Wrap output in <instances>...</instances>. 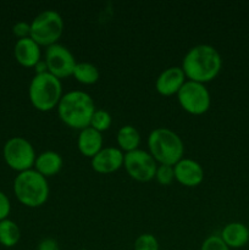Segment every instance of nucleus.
Wrapping results in <instances>:
<instances>
[{
  "instance_id": "nucleus-1",
  "label": "nucleus",
  "mask_w": 249,
  "mask_h": 250,
  "mask_svg": "<svg viewBox=\"0 0 249 250\" xmlns=\"http://www.w3.org/2000/svg\"><path fill=\"white\" fill-rule=\"evenodd\" d=\"M182 70L188 81L205 84L217 77L222 68V58L210 44H198L186 53Z\"/></svg>"
},
{
  "instance_id": "nucleus-2",
  "label": "nucleus",
  "mask_w": 249,
  "mask_h": 250,
  "mask_svg": "<svg viewBox=\"0 0 249 250\" xmlns=\"http://www.w3.org/2000/svg\"><path fill=\"white\" fill-rule=\"evenodd\" d=\"M61 121L73 129L89 127L93 114L97 110L93 98L83 90H70L62 95L58 107Z\"/></svg>"
},
{
  "instance_id": "nucleus-3",
  "label": "nucleus",
  "mask_w": 249,
  "mask_h": 250,
  "mask_svg": "<svg viewBox=\"0 0 249 250\" xmlns=\"http://www.w3.org/2000/svg\"><path fill=\"white\" fill-rule=\"evenodd\" d=\"M148 149L159 165L173 166L185 155V144L172 129L158 127L148 136Z\"/></svg>"
},
{
  "instance_id": "nucleus-4",
  "label": "nucleus",
  "mask_w": 249,
  "mask_h": 250,
  "mask_svg": "<svg viewBox=\"0 0 249 250\" xmlns=\"http://www.w3.org/2000/svg\"><path fill=\"white\" fill-rule=\"evenodd\" d=\"M12 187L15 197L27 208H39L44 205L50 193L48 178L37 172L34 168L17 173Z\"/></svg>"
},
{
  "instance_id": "nucleus-5",
  "label": "nucleus",
  "mask_w": 249,
  "mask_h": 250,
  "mask_svg": "<svg viewBox=\"0 0 249 250\" xmlns=\"http://www.w3.org/2000/svg\"><path fill=\"white\" fill-rule=\"evenodd\" d=\"M62 83L61 80L51 73L34 75L28 87V98L33 107L38 111H51L58 107L62 98Z\"/></svg>"
},
{
  "instance_id": "nucleus-6",
  "label": "nucleus",
  "mask_w": 249,
  "mask_h": 250,
  "mask_svg": "<svg viewBox=\"0 0 249 250\" xmlns=\"http://www.w3.org/2000/svg\"><path fill=\"white\" fill-rule=\"evenodd\" d=\"M63 27L62 16L56 10H44L32 20L29 37L41 46L48 48L58 43L63 33Z\"/></svg>"
},
{
  "instance_id": "nucleus-7",
  "label": "nucleus",
  "mask_w": 249,
  "mask_h": 250,
  "mask_svg": "<svg viewBox=\"0 0 249 250\" xmlns=\"http://www.w3.org/2000/svg\"><path fill=\"white\" fill-rule=\"evenodd\" d=\"M2 156L6 165L20 173L33 168L37 154L31 142L23 137H12L4 144Z\"/></svg>"
},
{
  "instance_id": "nucleus-8",
  "label": "nucleus",
  "mask_w": 249,
  "mask_h": 250,
  "mask_svg": "<svg viewBox=\"0 0 249 250\" xmlns=\"http://www.w3.org/2000/svg\"><path fill=\"white\" fill-rule=\"evenodd\" d=\"M178 104L190 115H203L211 106V95L207 85L194 81H186L177 93Z\"/></svg>"
},
{
  "instance_id": "nucleus-9",
  "label": "nucleus",
  "mask_w": 249,
  "mask_h": 250,
  "mask_svg": "<svg viewBox=\"0 0 249 250\" xmlns=\"http://www.w3.org/2000/svg\"><path fill=\"white\" fill-rule=\"evenodd\" d=\"M158 165L150 153L143 149H136L124 154V170L132 180L138 182H149L154 180Z\"/></svg>"
},
{
  "instance_id": "nucleus-10",
  "label": "nucleus",
  "mask_w": 249,
  "mask_h": 250,
  "mask_svg": "<svg viewBox=\"0 0 249 250\" xmlns=\"http://www.w3.org/2000/svg\"><path fill=\"white\" fill-rule=\"evenodd\" d=\"M44 61L48 67V72L59 80L72 76L73 68L77 63L72 51L60 43L53 44L45 49Z\"/></svg>"
},
{
  "instance_id": "nucleus-11",
  "label": "nucleus",
  "mask_w": 249,
  "mask_h": 250,
  "mask_svg": "<svg viewBox=\"0 0 249 250\" xmlns=\"http://www.w3.org/2000/svg\"><path fill=\"white\" fill-rule=\"evenodd\" d=\"M124 151L116 146H104L97 155L90 159V165L95 172L107 175L124 167Z\"/></svg>"
},
{
  "instance_id": "nucleus-12",
  "label": "nucleus",
  "mask_w": 249,
  "mask_h": 250,
  "mask_svg": "<svg viewBox=\"0 0 249 250\" xmlns=\"http://www.w3.org/2000/svg\"><path fill=\"white\" fill-rule=\"evenodd\" d=\"M187 77L180 66H171L165 68L155 81V89L163 97L177 95L182 85L185 84Z\"/></svg>"
},
{
  "instance_id": "nucleus-13",
  "label": "nucleus",
  "mask_w": 249,
  "mask_h": 250,
  "mask_svg": "<svg viewBox=\"0 0 249 250\" xmlns=\"http://www.w3.org/2000/svg\"><path fill=\"white\" fill-rule=\"evenodd\" d=\"M175 180L185 187H197L204 180V170L198 161L189 158H182L173 165Z\"/></svg>"
},
{
  "instance_id": "nucleus-14",
  "label": "nucleus",
  "mask_w": 249,
  "mask_h": 250,
  "mask_svg": "<svg viewBox=\"0 0 249 250\" xmlns=\"http://www.w3.org/2000/svg\"><path fill=\"white\" fill-rule=\"evenodd\" d=\"M14 55L17 62L23 67H34L42 60L41 45L31 37L17 39L14 46Z\"/></svg>"
},
{
  "instance_id": "nucleus-15",
  "label": "nucleus",
  "mask_w": 249,
  "mask_h": 250,
  "mask_svg": "<svg viewBox=\"0 0 249 250\" xmlns=\"http://www.w3.org/2000/svg\"><path fill=\"white\" fill-rule=\"evenodd\" d=\"M77 148L83 156L92 159L104 148L103 134L90 126L81 129L77 137Z\"/></svg>"
},
{
  "instance_id": "nucleus-16",
  "label": "nucleus",
  "mask_w": 249,
  "mask_h": 250,
  "mask_svg": "<svg viewBox=\"0 0 249 250\" xmlns=\"http://www.w3.org/2000/svg\"><path fill=\"white\" fill-rule=\"evenodd\" d=\"M63 165L62 156L54 150H45L38 154L33 168L45 178L58 175Z\"/></svg>"
},
{
  "instance_id": "nucleus-17",
  "label": "nucleus",
  "mask_w": 249,
  "mask_h": 250,
  "mask_svg": "<svg viewBox=\"0 0 249 250\" xmlns=\"http://www.w3.org/2000/svg\"><path fill=\"white\" fill-rule=\"evenodd\" d=\"M220 237L229 249H238L249 242V229L242 222H229L222 229Z\"/></svg>"
},
{
  "instance_id": "nucleus-18",
  "label": "nucleus",
  "mask_w": 249,
  "mask_h": 250,
  "mask_svg": "<svg viewBox=\"0 0 249 250\" xmlns=\"http://www.w3.org/2000/svg\"><path fill=\"white\" fill-rule=\"evenodd\" d=\"M117 146L124 154L139 149L141 146V133L132 125H124L117 131L116 134Z\"/></svg>"
},
{
  "instance_id": "nucleus-19",
  "label": "nucleus",
  "mask_w": 249,
  "mask_h": 250,
  "mask_svg": "<svg viewBox=\"0 0 249 250\" xmlns=\"http://www.w3.org/2000/svg\"><path fill=\"white\" fill-rule=\"evenodd\" d=\"M72 76L77 82L89 85L98 82L100 73L94 63L87 62V61H80V62L76 63Z\"/></svg>"
},
{
  "instance_id": "nucleus-20",
  "label": "nucleus",
  "mask_w": 249,
  "mask_h": 250,
  "mask_svg": "<svg viewBox=\"0 0 249 250\" xmlns=\"http://www.w3.org/2000/svg\"><path fill=\"white\" fill-rule=\"evenodd\" d=\"M21 238L19 225L12 220L6 219L0 221V244L6 248L16 246Z\"/></svg>"
},
{
  "instance_id": "nucleus-21",
  "label": "nucleus",
  "mask_w": 249,
  "mask_h": 250,
  "mask_svg": "<svg viewBox=\"0 0 249 250\" xmlns=\"http://www.w3.org/2000/svg\"><path fill=\"white\" fill-rule=\"evenodd\" d=\"M112 124V117L109 111L104 109H97L93 114L92 120H90L89 126L92 128L97 129L98 132L103 133L104 131H107Z\"/></svg>"
},
{
  "instance_id": "nucleus-22",
  "label": "nucleus",
  "mask_w": 249,
  "mask_h": 250,
  "mask_svg": "<svg viewBox=\"0 0 249 250\" xmlns=\"http://www.w3.org/2000/svg\"><path fill=\"white\" fill-rule=\"evenodd\" d=\"M134 250H159V242L151 233H142L136 238L133 244Z\"/></svg>"
},
{
  "instance_id": "nucleus-23",
  "label": "nucleus",
  "mask_w": 249,
  "mask_h": 250,
  "mask_svg": "<svg viewBox=\"0 0 249 250\" xmlns=\"http://www.w3.org/2000/svg\"><path fill=\"white\" fill-rule=\"evenodd\" d=\"M155 180L161 186H170L175 181V171L173 166L158 165L155 172Z\"/></svg>"
},
{
  "instance_id": "nucleus-24",
  "label": "nucleus",
  "mask_w": 249,
  "mask_h": 250,
  "mask_svg": "<svg viewBox=\"0 0 249 250\" xmlns=\"http://www.w3.org/2000/svg\"><path fill=\"white\" fill-rule=\"evenodd\" d=\"M200 250H229L220 234H211L203 242Z\"/></svg>"
},
{
  "instance_id": "nucleus-25",
  "label": "nucleus",
  "mask_w": 249,
  "mask_h": 250,
  "mask_svg": "<svg viewBox=\"0 0 249 250\" xmlns=\"http://www.w3.org/2000/svg\"><path fill=\"white\" fill-rule=\"evenodd\" d=\"M12 33L19 39L27 38L31 34V23L26 21H19L12 27Z\"/></svg>"
},
{
  "instance_id": "nucleus-26",
  "label": "nucleus",
  "mask_w": 249,
  "mask_h": 250,
  "mask_svg": "<svg viewBox=\"0 0 249 250\" xmlns=\"http://www.w3.org/2000/svg\"><path fill=\"white\" fill-rule=\"evenodd\" d=\"M10 212H11V203L9 197L0 190V221L9 219Z\"/></svg>"
},
{
  "instance_id": "nucleus-27",
  "label": "nucleus",
  "mask_w": 249,
  "mask_h": 250,
  "mask_svg": "<svg viewBox=\"0 0 249 250\" xmlns=\"http://www.w3.org/2000/svg\"><path fill=\"white\" fill-rule=\"evenodd\" d=\"M37 250H60V247H59L56 239L49 237V238H44L39 242Z\"/></svg>"
},
{
  "instance_id": "nucleus-28",
  "label": "nucleus",
  "mask_w": 249,
  "mask_h": 250,
  "mask_svg": "<svg viewBox=\"0 0 249 250\" xmlns=\"http://www.w3.org/2000/svg\"><path fill=\"white\" fill-rule=\"evenodd\" d=\"M34 71H36V75H39V73H45L48 72V67H46V63L44 60H41L36 66H34Z\"/></svg>"
}]
</instances>
